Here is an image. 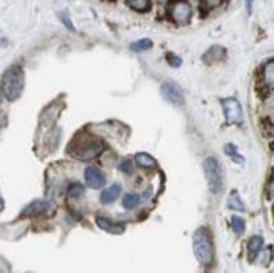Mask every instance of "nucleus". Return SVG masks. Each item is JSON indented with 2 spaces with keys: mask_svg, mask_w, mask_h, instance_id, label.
I'll return each mask as SVG.
<instances>
[{
  "mask_svg": "<svg viewBox=\"0 0 274 273\" xmlns=\"http://www.w3.org/2000/svg\"><path fill=\"white\" fill-rule=\"evenodd\" d=\"M103 150H104V143L101 140H98V138L91 135H86V133H81L73 142L71 147H69V154H73L79 160H91L96 159Z\"/></svg>",
  "mask_w": 274,
  "mask_h": 273,
  "instance_id": "nucleus-1",
  "label": "nucleus"
},
{
  "mask_svg": "<svg viewBox=\"0 0 274 273\" xmlns=\"http://www.w3.org/2000/svg\"><path fill=\"white\" fill-rule=\"evenodd\" d=\"M22 90H24V71L19 66H12L4 74L2 91L9 101H14L22 95Z\"/></svg>",
  "mask_w": 274,
  "mask_h": 273,
  "instance_id": "nucleus-2",
  "label": "nucleus"
},
{
  "mask_svg": "<svg viewBox=\"0 0 274 273\" xmlns=\"http://www.w3.org/2000/svg\"><path fill=\"white\" fill-rule=\"evenodd\" d=\"M194 253L195 258L200 261L203 266H211L214 261V246L211 235L206 228H200L194 235Z\"/></svg>",
  "mask_w": 274,
  "mask_h": 273,
  "instance_id": "nucleus-3",
  "label": "nucleus"
},
{
  "mask_svg": "<svg viewBox=\"0 0 274 273\" xmlns=\"http://www.w3.org/2000/svg\"><path fill=\"white\" fill-rule=\"evenodd\" d=\"M192 5L189 0H170L168 2V17L173 24L187 26L192 19Z\"/></svg>",
  "mask_w": 274,
  "mask_h": 273,
  "instance_id": "nucleus-4",
  "label": "nucleus"
},
{
  "mask_svg": "<svg viewBox=\"0 0 274 273\" xmlns=\"http://www.w3.org/2000/svg\"><path fill=\"white\" fill-rule=\"evenodd\" d=\"M203 172H206L209 189L212 191L214 194H219L222 191V167L214 157H209V159L203 160Z\"/></svg>",
  "mask_w": 274,
  "mask_h": 273,
  "instance_id": "nucleus-5",
  "label": "nucleus"
},
{
  "mask_svg": "<svg viewBox=\"0 0 274 273\" xmlns=\"http://www.w3.org/2000/svg\"><path fill=\"white\" fill-rule=\"evenodd\" d=\"M224 113H225V121L229 125H241L244 120L241 103H239L236 98H225L222 101Z\"/></svg>",
  "mask_w": 274,
  "mask_h": 273,
  "instance_id": "nucleus-6",
  "label": "nucleus"
},
{
  "mask_svg": "<svg viewBox=\"0 0 274 273\" xmlns=\"http://www.w3.org/2000/svg\"><path fill=\"white\" fill-rule=\"evenodd\" d=\"M160 93L163 100L175 104V107H180L184 103V93L180 90V86L177 83H173V81H165L160 86Z\"/></svg>",
  "mask_w": 274,
  "mask_h": 273,
  "instance_id": "nucleus-7",
  "label": "nucleus"
},
{
  "mask_svg": "<svg viewBox=\"0 0 274 273\" xmlns=\"http://www.w3.org/2000/svg\"><path fill=\"white\" fill-rule=\"evenodd\" d=\"M61 112V104H51L49 108H45L42 115H40V120H39V127L40 130L44 129H51L52 125H54V121L57 120V115Z\"/></svg>",
  "mask_w": 274,
  "mask_h": 273,
  "instance_id": "nucleus-8",
  "label": "nucleus"
},
{
  "mask_svg": "<svg viewBox=\"0 0 274 273\" xmlns=\"http://www.w3.org/2000/svg\"><path fill=\"white\" fill-rule=\"evenodd\" d=\"M84 179H86V184L89 185L91 189H100L104 184V177L98 167H87L84 172Z\"/></svg>",
  "mask_w": 274,
  "mask_h": 273,
  "instance_id": "nucleus-9",
  "label": "nucleus"
},
{
  "mask_svg": "<svg viewBox=\"0 0 274 273\" xmlns=\"http://www.w3.org/2000/svg\"><path fill=\"white\" fill-rule=\"evenodd\" d=\"M225 56H227V52L222 46H212V48L207 49L206 54L202 56V61L206 62V65H214V62L224 61Z\"/></svg>",
  "mask_w": 274,
  "mask_h": 273,
  "instance_id": "nucleus-10",
  "label": "nucleus"
},
{
  "mask_svg": "<svg viewBox=\"0 0 274 273\" xmlns=\"http://www.w3.org/2000/svg\"><path fill=\"white\" fill-rule=\"evenodd\" d=\"M96 223H98V226H100L101 229L108 231V233H111V235L125 233V226L123 224H121V223H115V221H111V219H108V218L98 216L96 218Z\"/></svg>",
  "mask_w": 274,
  "mask_h": 273,
  "instance_id": "nucleus-11",
  "label": "nucleus"
},
{
  "mask_svg": "<svg viewBox=\"0 0 274 273\" xmlns=\"http://www.w3.org/2000/svg\"><path fill=\"white\" fill-rule=\"evenodd\" d=\"M49 209V202L48 201H34L31 202L26 209H24V216H36V214L45 213Z\"/></svg>",
  "mask_w": 274,
  "mask_h": 273,
  "instance_id": "nucleus-12",
  "label": "nucleus"
},
{
  "mask_svg": "<svg viewBox=\"0 0 274 273\" xmlns=\"http://www.w3.org/2000/svg\"><path fill=\"white\" fill-rule=\"evenodd\" d=\"M120 194H121V184H113L111 187L104 189L101 193V202L103 204H111Z\"/></svg>",
  "mask_w": 274,
  "mask_h": 273,
  "instance_id": "nucleus-13",
  "label": "nucleus"
},
{
  "mask_svg": "<svg viewBox=\"0 0 274 273\" xmlns=\"http://www.w3.org/2000/svg\"><path fill=\"white\" fill-rule=\"evenodd\" d=\"M262 81H264L266 88H274V61L266 62L264 68H262Z\"/></svg>",
  "mask_w": 274,
  "mask_h": 273,
  "instance_id": "nucleus-14",
  "label": "nucleus"
},
{
  "mask_svg": "<svg viewBox=\"0 0 274 273\" xmlns=\"http://www.w3.org/2000/svg\"><path fill=\"white\" fill-rule=\"evenodd\" d=\"M262 245H264V241H262L261 236H253L247 243V251H249V260H254L258 255L261 253L262 249Z\"/></svg>",
  "mask_w": 274,
  "mask_h": 273,
  "instance_id": "nucleus-15",
  "label": "nucleus"
},
{
  "mask_svg": "<svg viewBox=\"0 0 274 273\" xmlns=\"http://www.w3.org/2000/svg\"><path fill=\"white\" fill-rule=\"evenodd\" d=\"M135 162L142 169H156V160L148 154H136Z\"/></svg>",
  "mask_w": 274,
  "mask_h": 273,
  "instance_id": "nucleus-16",
  "label": "nucleus"
},
{
  "mask_svg": "<svg viewBox=\"0 0 274 273\" xmlns=\"http://www.w3.org/2000/svg\"><path fill=\"white\" fill-rule=\"evenodd\" d=\"M125 2L135 12H148L151 9V0H125Z\"/></svg>",
  "mask_w": 274,
  "mask_h": 273,
  "instance_id": "nucleus-17",
  "label": "nucleus"
},
{
  "mask_svg": "<svg viewBox=\"0 0 274 273\" xmlns=\"http://www.w3.org/2000/svg\"><path fill=\"white\" fill-rule=\"evenodd\" d=\"M224 4H225V0H200V10L203 14H207V12H211V10L222 7Z\"/></svg>",
  "mask_w": 274,
  "mask_h": 273,
  "instance_id": "nucleus-18",
  "label": "nucleus"
},
{
  "mask_svg": "<svg viewBox=\"0 0 274 273\" xmlns=\"http://www.w3.org/2000/svg\"><path fill=\"white\" fill-rule=\"evenodd\" d=\"M227 206H229V209H232V211H246V206H244L242 199L239 197V194L236 193V191L231 194L229 201H227Z\"/></svg>",
  "mask_w": 274,
  "mask_h": 273,
  "instance_id": "nucleus-19",
  "label": "nucleus"
},
{
  "mask_svg": "<svg viewBox=\"0 0 274 273\" xmlns=\"http://www.w3.org/2000/svg\"><path fill=\"white\" fill-rule=\"evenodd\" d=\"M151 46H153V43H151L150 39H140V40H135V43L130 44V49L133 52H142V51L151 49Z\"/></svg>",
  "mask_w": 274,
  "mask_h": 273,
  "instance_id": "nucleus-20",
  "label": "nucleus"
},
{
  "mask_svg": "<svg viewBox=\"0 0 274 273\" xmlns=\"http://www.w3.org/2000/svg\"><path fill=\"white\" fill-rule=\"evenodd\" d=\"M224 152H225L227 155H229L234 162H237V164H244V157L237 152L236 147H234V145H232V143H227V145H225V147H224Z\"/></svg>",
  "mask_w": 274,
  "mask_h": 273,
  "instance_id": "nucleus-21",
  "label": "nucleus"
},
{
  "mask_svg": "<svg viewBox=\"0 0 274 273\" xmlns=\"http://www.w3.org/2000/svg\"><path fill=\"white\" fill-rule=\"evenodd\" d=\"M140 204V196L135 193H130L123 197V207L125 209H135Z\"/></svg>",
  "mask_w": 274,
  "mask_h": 273,
  "instance_id": "nucleus-22",
  "label": "nucleus"
},
{
  "mask_svg": "<svg viewBox=\"0 0 274 273\" xmlns=\"http://www.w3.org/2000/svg\"><path fill=\"white\" fill-rule=\"evenodd\" d=\"M231 226H232V229H234V233L239 236L244 235V231H246V223H244V219L239 216H232Z\"/></svg>",
  "mask_w": 274,
  "mask_h": 273,
  "instance_id": "nucleus-23",
  "label": "nucleus"
},
{
  "mask_svg": "<svg viewBox=\"0 0 274 273\" xmlns=\"http://www.w3.org/2000/svg\"><path fill=\"white\" fill-rule=\"evenodd\" d=\"M83 194H84V187L78 182L71 184V187H69V191H67V196L73 197V199H79V197H83Z\"/></svg>",
  "mask_w": 274,
  "mask_h": 273,
  "instance_id": "nucleus-24",
  "label": "nucleus"
},
{
  "mask_svg": "<svg viewBox=\"0 0 274 273\" xmlns=\"http://www.w3.org/2000/svg\"><path fill=\"white\" fill-rule=\"evenodd\" d=\"M271 258H272V249L271 248H266L264 251H262V257H261V265L267 266L271 263Z\"/></svg>",
  "mask_w": 274,
  "mask_h": 273,
  "instance_id": "nucleus-25",
  "label": "nucleus"
},
{
  "mask_svg": "<svg viewBox=\"0 0 274 273\" xmlns=\"http://www.w3.org/2000/svg\"><path fill=\"white\" fill-rule=\"evenodd\" d=\"M59 19L62 20V24L66 26L69 31H74V26L71 24V19H69V15H67L66 12H61V14H59Z\"/></svg>",
  "mask_w": 274,
  "mask_h": 273,
  "instance_id": "nucleus-26",
  "label": "nucleus"
},
{
  "mask_svg": "<svg viewBox=\"0 0 274 273\" xmlns=\"http://www.w3.org/2000/svg\"><path fill=\"white\" fill-rule=\"evenodd\" d=\"M168 62H170L173 68H178L180 62H182V59H180V57H177V56H173V54H168Z\"/></svg>",
  "mask_w": 274,
  "mask_h": 273,
  "instance_id": "nucleus-27",
  "label": "nucleus"
},
{
  "mask_svg": "<svg viewBox=\"0 0 274 273\" xmlns=\"http://www.w3.org/2000/svg\"><path fill=\"white\" fill-rule=\"evenodd\" d=\"M120 169H121V171H123L125 174H128V172H131V162H130V160H125V162H123V164H121V165H120Z\"/></svg>",
  "mask_w": 274,
  "mask_h": 273,
  "instance_id": "nucleus-28",
  "label": "nucleus"
},
{
  "mask_svg": "<svg viewBox=\"0 0 274 273\" xmlns=\"http://www.w3.org/2000/svg\"><path fill=\"white\" fill-rule=\"evenodd\" d=\"M267 194H269V197H274V176L271 177L269 184H267Z\"/></svg>",
  "mask_w": 274,
  "mask_h": 273,
  "instance_id": "nucleus-29",
  "label": "nucleus"
},
{
  "mask_svg": "<svg viewBox=\"0 0 274 273\" xmlns=\"http://www.w3.org/2000/svg\"><path fill=\"white\" fill-rule=\"evenodd\" d=\"M253 4H254V0H246V9H247L249 14L253 12Z\"/></svg>",
  "mask_w": 274,
  "mask_h": 273,
  "instance_id": "nucleus-30",
  "label": "nucleus"
},
{
  "mask_svg": "<svg viewBox=\"0 0 274 273\" xmlns=\"http://www.w3.org/2000/svg\"><path fill=\"white\" fill-rule=\"evenodd\" d=\"M4 207H5V202H4L2 197H0V211H4Z\"/></svg>",
  "mask_w": 274,
  "mask_h": 273,
  "instance_id": "nucleus-31",
  "label": "nucleus"
},
{
  "mask_svg": "<svg viewBox=\"0 0 274 273\" xmlns=\"http://www.w3.org/2000/svg\"><path fill=\"white\" fill-rule=\"evenodd\" d=\"M2 93H4V91H0V103H2Z\"/></svg>",
  "mask_w": 274,
  "mask_h": 273,
  "instance_id": "nucleus-32",
  "label": "nucleus"
}]
</instances>
